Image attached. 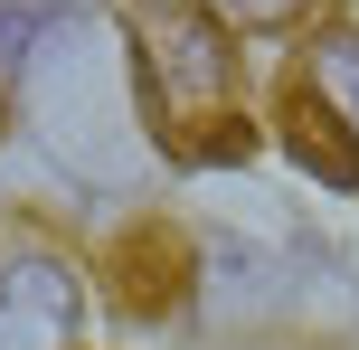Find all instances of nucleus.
Listing matches in <instances>:
<instances>
[{
	"instance_id": "1",
	"label": "nucleus",
	"mask_w": 359,
	"mask_h": 350,
	"mask_svg": "<svg viewBox=\"0 0 359 350\" xmlns=\"http://www.w3.org/2000/svg\"><path fill=\"white\" fill-rule=\"evenodd\" d=\"M133 86H142L151 142L170 161H246V114H236V38L208 0H133Z\"/></svg>"
},
{
	"instance_id": "6",
	"label": "nucleus",
	"mask_w": 359,
	"mask_h": 350,
	"mask_svg": "<svg viewBox=\"0 0 359 350\" xmlns=\"http://www.w3.org/2000/svg\"><path fill=\"white\" fill-rule=\"evenodd\" d=\"M0 123H10V95H0Z\"/></svg>"
},
{
	"instance_id": "5",
	"label": "nucleus",
	"mask_w": 359,
	"mask_h": 350,
	"mask_svg": "<svg viewBox=\"0 0 359 350\" xmlns=\"http://www.w3.org/2000/svg\"><path fill=\"white\" fill-rule=\"evenodd\" d=\"M246 19H284V10H303V0H236Z\"/></svg>"
},
{
	"instance_id": "2",
	"label": "nucleus",
	"mask_w": 359,
	"mask_h": 350,
	"mask_svg": "<svg viewBox=\"0 0 359 350\" xmlns=\"http://www.w3.org/2000/svg\"><path fill=\"white\" fill-rule=\"evenodd\" d=\"M284 152L303 170H322L331 189H359V29H322L303 57H293L284 95Z\"/></svg>"
},
{
	"instance_id": "4",
	"label": "nucleus",
	"mask_w": 359,
	"mask_h": 350,
	"mask_svg": "<svg viewBox=\"0 0 359 350\" xmlns=\"http://www.w3.org/2000/svg\"><path fill=\"white\" fill-rule=\"evenodd\" d=\"M114 303H123L133 322H161L189 303V237L161 218H142V227H123L114 237Z\"/></svg>"
},
{
	"instance_id": "3",
	"label": "nucleus",
	"mask_w": 359,
	"mask_h": 350,
	"mask_svg": "<svg viewBox=\"0 0 359 350\" xmlns=\"http://www.w3.org/2000/svg\"><path fill=\"white\" fill-rule=\"evenodd\" d=\"M76 332H86L76 265L48 256V246L0 256V350H76Z\"/></svg>"
}]
</instances>
